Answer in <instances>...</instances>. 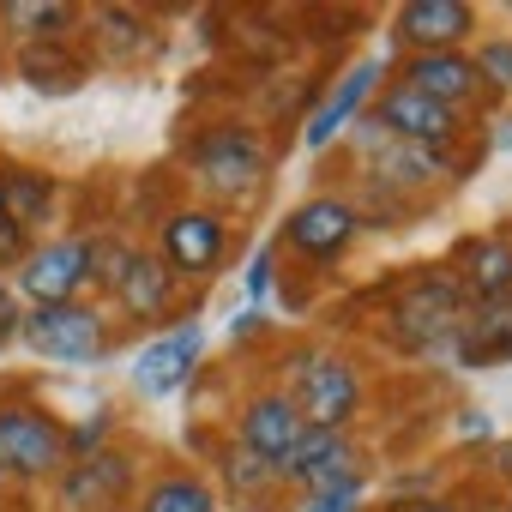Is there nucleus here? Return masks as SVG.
Instances as JSON below:
<instances>
[{"label": "nucleus", "instance_id": "6e6552de", "mask_svg": "<svg viewBox=\"0 0 512 512\" xmlns=\"http://www.w3.org/2000/svg\"><path fill=\"white\" fill-rule=\"evenodd\" d=\"M380 127L392 139H404V145H446L458 133L452 109L434 103V97H422V91H410V85H398V91L380 97Z\"/></svg>", "mask_w": 512, "mask_h": 512}, {"label": "nucleus", "instance_id": "c85d7f7f", "mask_svg": "<svg viewBox=\"0 0 512 512\" xmlns=\"http://www.w3.org/2000/svg\"><path fill=\"white\" fill-rule=\"evenodd\" d=\"M416 512H452V506H416Z\"/></svg>", "mask_w": 512, "mask_h": 512}, {"label": "nucleus", "instance_id": "bb28decb", "mask_svg": "<svg viewBox=\"0 0 512 512\" xmlns=\"http://www.w3.org/2000/svg\"><path fill=\"white\" fill-rule=\"evenodd\" d=\"M25 247V235L13 229V217H7V205H0V260H13V253Z\"/></svg>", "mask_w": 512, "mask_h": 512}, {"label": "nucleus", "instance_id": "5701e85b", "mask_svg": "<svg viewBox=\"0 0 512 512\" xmlns=\"http://www.w3.org/2000/svg\"><path fill=\"white\" fill-rule=\"evenodd\" d=\"M7 19L19 31H61L73 19V7H7Z\"/></svg>", "mask_w": 512, "mask_h": 512}, {"label": "nucleus", "instance_id": "9b49d317", "mask_svg": "<svg viewBox=\"0 0 512 512\" xmlns=\"http://www.w3.org/2000/svg\"><path fill=\"white\" fill-rule=\"evenodd\" d=\"M476 13L464 7V0H410V7L398 13V37L416 43L422 55H446L470 37Z\"/></svg>", "mask_w": 512, "mask_h": 512}, {"label": "nucleus", "instance_id": "b1692460", "mask_svg": "<svg viewBox=\"0 0 512 512\" xmlns=\"http://www.w3.org/2000/svg\"><path fill=\"white\" fill-rule=\"evenodd\" d=\"M356 494H362V482L326 488V494H314V500H308V512H356Z\"/></svg>", "mask_w": 512, "mask_h": 512}, {"label": "nucleus", "instance_id": "423d86ee", "mask_svg": "<svg viewBox=\"0 0 512 512\" xmlns=\"http://www.w3.org/2000/svg\"><path fill=\"white\" fill-rule=\"evenodd\" d=\"M398 326H404L410 344H446V338H458V326H464V290L446 284V278L416 284L398 302Z\"/></svg>", "mask_w": 512, "mask_h": 512}, {"label": "nucleus", "instance_id": "9d476101", "mask_svg": "<svg viewBox=\"0 0 512 512\" xmlns=\"http://www.w3.org/2000/svg\"><path fill=\"white\" fill-rule=\"evenodd\" d=\"M296 410H302L308 428H344L350 410H356V374L344 362H326V356L308 362L302 392H296Z\"/></svg>", "mask_w": 512, "mask_h": 512}, {"label": "nucleus", "instance_id": "1a4fd4ad", "mask_svg": "<svg viewBox=\"0 0 512 512\" xmlns=\"http://www.w3.org/2000/svg\"><path fill=\"white\" fill-rule=\"evenodd\" d=\"M193 163L223 193H247V187H260V175H266V151H260L253 133H211Z\"/></svg>", "mask_w": 512, "mask_h": 512}, {"label": "nucleus", "instance_id": "f8f14e48", "mask_svg": "<svg viewBox=\"0 0 512 512\" xmlns=\"http://www.w3.org/2000/svg\"><path fill=\"white\" fill-rule=\"evenodd\" d=\"M163 253H169V266L199 278L223 260V223L211 211H175L169 229H163Z\"/></svg>", "mask_w": 512, "mask_h": 512}, {"label": "nucleus", "instance_id": "cd10ccee", "mask_svg": "<svg viewBox=\"0 0 512 512\" xmlns=\"http://www.w3.org/2000/svg\"><path fill=\"white\" fill-rule=\"evenodd\" d=\"M13 326H19V308H13V296H7V290H0V344L13 338Z\"/></svg>", "mask_w": 512, "mask_h": 512}, {"label": "nucleus", "instance_id": "4be33fe9", "mask_svg": "<svg viewBox=\"0 0 512 512\" xmlns=\"http://www.w3.org/2000/svg\"><path fill=\"white\" fill-rule=\"evenodd\" d=\"M476 73L500 91H512V43H482L476 49Z\"/></svg>", "mask_w": 512, "mask_h": 512}, {"label": "nucleus", "instance_id": "7ed1b4c3", "mask_svg": "<svg viewBox=\"0 0 512 512\" xmlns=\"http://www.w3.org/2000/svg\"><path fill=\"white\" fill-rule=\"evenodd\" d=\"M19 338L43 356V362H91L103 356V320L79 302L67 308H37L31 320H19Z\"/></svg>", "mask_w": 512, "mask_h": 512}, {"label": "nucleus", "instance_id": "f3484780", "mask_svg": "<svg viewBox=\"0 0 512 512\" xmlns=\"http://www.w3.org/2000/svg\"><path fill=\"white\" fill-rule=\"evenodd\" d=\"M464 338V356L470 362H500L512 356V296L506 302H476V314L458 326Z\"/></svg>", "mask_w": 512, "mask_h": 512}, {"label": "nucleus", "instance_id": "412c9836", "mask_svg": "<svg viewBox=\"0 0 512 512\" xmlns=\"http://www.w3.org/2000/svg\"><path fill=\"white\" fill-rule=\"evenodd\" d=\"M139 512H217V506H211V488H205V482H193V476H169V482H157V488L145 494Z\"/></svg>", "mask_w": 512, "mask_h": 512}, {"label": "nucleus", "instance_id": "2eb2a0df", "mask_svg": "<svg viewBox=\"0 0 512 512\" xmlns=\"http://www.w3.org/2000/svg\"><path fill=\"white\" fill-rule=\"evenodd\" d=\"M374 79H380V61H356V67L344 73V85L320 103V115H314V121H308V133H302V139H308V151H326V145L350 127V115L362 109V97H368V85H374Z\"/></svg>", "mask_w": 512, "mask_h": 512}, {"label": "nucleus", "instance_id": "393cba45", "mask_svg": "<svg viewBox=\"0 0 512 512\" xmlns=\"http://www.w3.org/2000/svg\"><path fill=\"white\" fill-rule=\"evenodd\" d=\"M266 290H272V247H260V253H253V266H247V296L266 302Z\"/></svg>", "mask_w": 512, "mask_h": 512}, {"label": "nucleus", "instance_id": "a878e982", "mask_svg": "<svg viewBox=\"0 0 512 512\" xmlns=\"http://www.w3.org/2000/svg\"><path fill=\"white\" fill-rule=\"evenodd\" d=\"M103 434H109V416H91L85 428L67 434V452H91V446H103Z\"/></svg>", "mask_w": 512, "mask_h": 512}, {"label": "nucleus", "instance_id": "aec40b11", "mask_svg": "<svg viewBox=\"0 0 512 512\" xmlns=\"http://www.w3.org/2000/svg\"><path fill=\"white\" fill-rule=\"evenodd\" d=\"M19 67H25V79H31L37 91H73V85H79V61H73V55H61V43H49V37H43V43H31Z\"/></svg>", "mask_w": 512, "mask_h": 512}, {"label": "nucleus", "instance_id": "4468645a", "mask_svg": "<svg viewBox=\"0 0 512 512\" xmlns=\"http://www.w3.org/2000/svg\"><path fill=\"white\" fill-rule=\"evenodd\" d=\"M109 284L121 290V308H127L133 320H157V314L169 308V290H175V278H169L157 260H145V253L115 260V278H109Z\"/></svg>", "mask_w": 512, "mask_h": 512}, {"label": "nucleus", "instance_id": "dca6fc26", "mask_svg": "<svg viewBox=\"0 0 512 512\" xmlns=\"http://www.w3.org/2000/svg\"><path fill=\"white\" fill-rule=\"evenodd\" d=\"M458 266H464V290H470L476 302H506V296H512V247H506L500 235L464 241Z\"/></svg>", "mask_w": 512, "mask_h": 512}, {"label": "nucleus", "instance_id": "f257e3e1", "mask_svg": "<svg viewBox=\"0 0 512 512\" xmlns=\"http://www.w3.org/2000/svg\"><path fill=\"white\" fill-rule=\"evenodd\" d=\"M97 260H103L97 241H49V247L25 253V266H19V290H25L37 308H67V302L91 284Z\"/></svg>", "mask_w": 512, "mask_h": 512}, {"label": "nucleus", "instance_id": "6ab92c4d", "mask_svg": "<svg viewBox=\"0 0 512 512\" xmlns=\"http://www.w3.org/2000/svg\"><path fill=\"white\" fill-rule=\"evenodd\" d=\"M49 199H55V193H49L43 175H7V181H0V205H7V217H13L19 235L49 217Z\"/></svg>", "mask_w": 512, "mask_h": 512}, {"label": "nucleus", "instance_id": "0eeeda50", "mask_svg": "<svg viewBox=\"0 0 512 512\" xmlns=\"http://www.w3.org/2000/svg\"><path fill=\"white\" fill-rule=\"evenodd\" d=\"M284 235H290V247L302 260H338L350 247V235H356V211L344 199H308V205L290 211Z\"/></svg>", "mask_w": 512, "mask_h": 512}, {"label": "nucleus", "instance_id": "f03ea898", "mask_svg": "<svg viewBox=\"0 0 512 512\" xmlns=\"http://www.w3.org/2000/svg\"><path fill=\"white\" fill-rule=\"evenodd\" d=\"M61 458H67V434L55 416H43L31 404H0V470L49 476Z\"/></svg>", "mask_w": 512, "mask_h": 512}, {"label": "nucleus", "instance_id": "39448f33", "mask_svg": "<svg viewBox=\"0 0 512 512\" xmlns=\"http://www.w3.org/2000/svg\"><path fill=\"white\" fill-rule=\"evenodd\" d=\"M199 350H205V332H199L193 320L175 326L169 338L145 344L139 362H133V392H139V398H169V392H181L187 374H193V362H199Z\"/></svg>", "mask_w": 512, "mask_h": 512}, {"label": "nucleus", "instance_id": "a211bd4d", "mask_svg": "<svg viewBox=\"0 0 512 512\" xmlns=\"http://www.w3.org/2000/svg\"><path fill=\"white\" fill-rule=\"evenodd\" d=\"M127 488V464L121 458H91L67 476V506L73 512H109V500Z\"/></svg>", "mask_w": 512, "mask_h": 512}, {"label": "nucleus", "instance_id": "ddd939ff", "mask_svg": "<svg viewBox=\"0 0 512 512\" xmlns=\"http://www.w3.org/2000/svg\"><path fill=\"white\" fill-rule=\"evenodd\" d=\"M404 85L452 109L458 97H470V91L482 85V73H476V61H470V55H458V49H446V55H416V61L404 67Z\"/></svg>", "mask_w": 512, "mask_h": 512}, {"label": "nucleus", "instance_id": "20e7f679", "mask_svg": "<svg viewBox=\"0 0 512 512\" xmlns=\"http://www.w3.org/2000/svg\"><path fill=\"white\" fill-rule=\"evenodd\" d=\"M302 434H308V422H302V410H296L290 392H260L241 410V446H247V458H260L272 470L296 452Z\"/></svg>", "mask_w": 512, "mask_h": 512}]
</instances>
